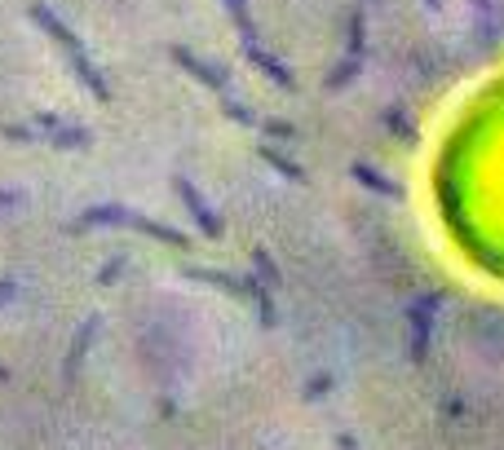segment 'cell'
<instances>
[{
  "label": "cell",
  "instance_id": "1",
  "mask_svg": "<svg viewBox=\"0 0 504 450\" xmlns=\"http://www.w3.org/2000/svg\"><path fill=\"white\" fill-rule=\"evenodd\" d=\"M434 190L451 243L478 269L504 278V84H492L456 119Z\"/></svg>",
  "mask_w": 504,
  "mask_h": 450
}]
</instances>
